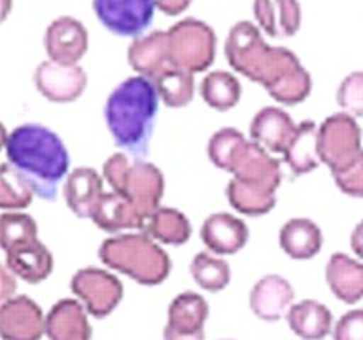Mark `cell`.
Returning a JSON list of instances; mask_svg holds the SVG:
<instances>
[{"mask_svg":"<svg viewBox=\"0 0 363 340\" xmlns=\"http://www.w3.org/2000/svg\"><path fill=\"white\" fill-rule=\"evenodd\" d=\"M225 59L235 72L259 84L284 106H297L308 98L312 78L294 51L272 47L259 27L250 21L235 23L227 34Z\"/></svg>","mask_w":363,"mask_h":340,"instance_id":"obj_1","label":"cell"},{"mask_svg":"<svg viewBox=\"0 0 363 340\" xmlns=\"http://www.w3.org/2000/svg\"><path fill=\"white\" fill-rule=\"evenodd\" d=\"M8 163L33 186L36 197L55 200L59 183L67 180L70 155L61 136L38 123L19 125L4 130Z\"/></svg>","mask_w":363,"mask_h":340,"instance_id":"obj_2","label":"cell"},{"mask_svg":"<svg viewBox=\"0 0 363 340\" xmlns=\"http://www.w3.org/2000/svg\"><path fill=\"white\" fill-rule=\"evenodd\" d=\"M159 101L155 85L144 76L127 78L106 98L104 119L108 130L113 142L136 159L147 152Z\"/></svg>","mask_w":363,"mask_h":340,"instance_id":"obj_3","label":"cell"},{"mask_svg":"<svg viewBox=\"0 0 363 340\" xmlns=\"http://www.w3.org/2000/svg\"><path fill=\"white\" fill-rule=\"evenodd\" d=\"M99 259L108 268L147 288L163 283L172 268L169 254L144 231L106 238L99 248Z\"/></svg>","mask_w":363,"mask_h":340,"instance_id":"obj_4","label":"cell"},{"mask_svg":"<svg viewBox=\"0 0 363 340\" xmlns=\"http://www.w3.org/2000/svg\"><path fill=\"white\" fill-rule=\"evenodd\" d=\"M170 64L187 72H204L216 59V33L195 17L182 19L169 28Z\"/></svg>","mask_w":363,"mask_h":340,"instance_id":"obj_5","label":"cell"},{"mask_svg":"<svg viewBox=\"0 0 363 340\" xmlns=\"http://www.w3.org/2000/svg\"><path fill=\"white\" fill-rule=\"evenodd\" d=\"M362 153V129L354 115L340 112L323 119L320 125V157L331 174H340Z\"/></svg>","mask_w":363,"mask_h":340,"instance_id":"obj_6","label":"cell"},{"mask_svg":"<svg viewBox=\"0 0 363 340\" xmlns=\"http://www.w3.org/2000/svg\"><path fill=\"white\" fill-rule=\"evenodd\" d=\"M70 289L84 305L87 314L96 319L110 316L123 299V283L116 274L99 266L79 268L70 280Z\"/></svg>","mask_w":363,"mask_h":340,"instance_id":"obj_7","label":"cell"},{"mask_svg":"<svg viewBox=\"0 0 363 340\" xmlns=\"http://www.w3.org/2000/svg\"><path fill=\"white\" fill-rule=\"evenodd\" d=\"M155 8L153 0H93L102 27L127 38H138L150 27Z\"/></svg>","mask_w":363,"mask_h":340,"instance_id":"obj_8","label":"cell"},{"mask_svg":"<svg viewBox=\"0 0 363 340\" xmlns=\"http://www.w3.org/2000/svg\"><path fill=\"white\" fill-rule=\"evenodd\" d=\"M118 193L123 195L146 221L161 206L164 193L163 172L153 163L135 159L130 161Z\"/></svg>","mask_w":363,"mask_h":340,"instance_id":"obj_9","label":"cell"},{"mask_svg":"<svg viewBox=\"0 0 363 340\" xmlns=\"http://www.w3.org/2000/svg\"><path fill=\"white\" fill-rule=\"evenodd\" d=\"M229 174L233 176V180L240 181L244 186L274 193V195L282 183L280 163L272 157V153H269L265 147H261L255 142L244 144L229 170Z\"/></svg>","mask_w":363,"mask_h":340,"instance_id":"obj_10","label":"cell"},{"mask_svg":"<svg viewBox=\"0 0 363 340\" xmlns=\"http://www.w3.org/2000/svg\"><path fill=\"white\" fill-rule=\"evenodd\" d=\"M208 312V302L197 291L176 295L167 312L163 340H204Z\"/></svg>","mask_w":363,"mask_h":340,"instance_id":"obj_11","label":"cell"},{"mask_svg":"<svg viewBox=\"0 0 363 340\" xmlns=\"http://www.w3.org/2000/svg\"><path fill=\"white\" fill-rule=\"evenodd\" d=\"M34 85L45 101L68 104L84 95L87 87V74L79 64L67 67L59 62L44 61L34 70Z\"/></svg>","mask_w":363,"mask_h":340,"instance_id":"obj_12","label":"cell"},{"mask_svg":"<svg viewBox=\"0 0 363 340\" xmlns=\"http://www.w3.org/2000/svg\"><path fill=\"white\" fill-rule=\"evenodd\" d=\"M45 334V316L40 305L27 295L2 300L0 336L2 340H40Z\"/></svg>","mask_w":363,"mask_h":340,"instance_id":"obj_13","label":"cell"},{"mask_svg":"<svg viewBox=\"0 0 363 340\" xmlns=\"http://www.w3.org/2000/svg\"><path fill=\"white\" fill-rule=\"evenodd\" d=\"M44 47L45 53L50 55V61L74 67L87 53L89 34H87L84 23L76 17H57L45 30Z\"/></svg>","mask_w":363,"mask_h":340,"instance_id":"obj_14","label":"cell"},{"mask_svg":"<svg viewBox=\"0 0 363 340\" xmlns=\"http://www.w3.org/2000/svg\"><path fill=\"white\" fill-rule=\"evenodd\" d=\"M294 285L280 274H265L250 291V310L263 322H280L294 306Z\"/></svg>","mask_w":363,"mask_h":340,"instance_id":"obj_15","label":"cell"},{"mask_svg":"<svg viewBox=\"0 0 363 340\" xmlns=\"http://www.w3.org/2000/svg\"><path fill=\"white\" fill-rule=\"evenodd\" d=\"M102 178L95 169L91 166H78L74 169L65 180L62 195L65 203L72 214L82 220H93L102 197H104Z\"/></svg>","mask_w":363,"mask_h":340,"instance_id":"obj_16","label":"cell"},{"mask_svg":"<svg viewBox=\"0 0 363 340\" xmlns=\"http://www.w3.org/2000/svg\"><path fill=\"white\" fill-rule=\"evenodd\" d=\"M297 125L286 110L277 106L261 108L250 123L252 142L265 147L269 153H282L288 149Z\"/></svg>","mask_w":363,"mask_h":340,"instance_id":"obj_17","label":"cell"},{"mask_svg":"<svg viewBox=\"0 0 363 340\" xmlns=\"http://www.w3.org/2000/svg\"><path fill=\"white\" fill-rule=\"evenodd\" d=\"M201 238L212 254L223 257L238 254L248 242L250 231L240 217L227 212H218L204 220Z\"/></svg>","mask_w":363,"mask_h":340,"instance_id":"obj_18","label":"cell"},{"mask_svg":"<svg viewBox=\"0 0 363 340\" xmlns=\"http://www.w3.org/2000/svg\"><path fill=\"white\" fill-rule=\"evenodd\" d=\"M89 314L78 299H61L45 316V334L50 340H93Z\"/></svg>","mask_w":363,"mask_h":340,"instance_id":"obj_19","label":"cell"},{"mask_svg":"<svg viewBox=\"0 0 363 340\" xmlns=\"http://www.w3.org/2000/svg\"><path fill=\"white\" fill-rule=\"evenodd\" d=\"M127 61L138 76L147 79L155 78L170 64L169 33L153 30L133 40L127 50Z\"/></svg>","mask_w":363,"mask_h":340,"instance_id":"obj_20","label":"cell"},{"mask_svg":"<svg viewBox=\"0 0 363 340\" xmlns=\"http://www.w3.org/2000/svg\"><path fill=\"white\" fill-rule=\"evenodd\" d=\"M325 282L340 302L356 305L363 299V261L333 254L325 266Z\"/></svg>","mask_w":363,"mask_h":340,"instance_id":"obj_21","label":"cell"},{"mask_svg":"<svg viewBox=\"0 0 363 340\" xmlns=\"http://www.w3.org/2000/svg\"><path fill=\"white\" fill-rule=\"evenodd\" d=\"M257 27L272 38H289L301 27L299 0H254Z\"/></svg>","mask_w":363,"mask_h":340,"instance_id":"obj_22","label":"cell"},{"mask_svg":"<svg viewBox=\"0 0 363 340\" xmlns=\"http://www.w3.org/2000/svg\"><path fill=\"white\" fill-rule=\"evenodd\" d=\"M4 265L23 282L42 283L53 272V255L40 240L4 251Z\"/></svg>","mask_w":363,"mask_h":340,"instance_id":"obj_23","label":"cell"},{"mask_svg":"<svg viewBox=\"0 0 363 340\" xmlns=\"http://www.w3.org/2000/svg\"><path fill=\"white\" fill-rule=\"evenodd\" d=\"M280 248L295 261H308L320 254L323 246L322 229L308 217H291L278 234Z\"/></svg>","mask_w":363,"mask_h":340,"instance_id":"obj_24","label":"cell"},{"mask_svg":"<svg viewBox=\"0 0 363 340\" xmlns=\"http://www.w3.org/2000/svg\"><path fill=\"white\" fill-rule=\"evenodd\" d=\"M286 319L289 329L303 340H323L335 327L331 310L314 299L295 302L289 308Z\"/></svg>","mask_w":363,"mask_h":340,"instance_id":"obj_25","label":"cell"},{"mask_svg":"<svg viewBox=\"0 0 363 340\" xmlns=\"http://www.w3.org/2000/svg\"><path fill=\"white\" fill-rule=\"evenodd\" d=\"M284 163L288 164L294 176L311 174L322 163L320 157V125L314 121H303L297 125L288 149L284 152Z\"/></svg>","mask_w":363,"mask_h":340,"instance_id":"obj_26","label":"cell"},{"mask_svg":"<svg viewBox=\"0 0 363 340\" xmlns=\"http://www.w3.org/2000/svg\"><path fill=\"white\" fill-rule=\"evenodd\" d=\"M93 223L101 231L118 234L123 231H142L144 217L123 195L108 191L104 193V197L93 215Z\"/></svg>","mask_w":363,"mask_h":340,"instance_id":"obj_27","label":"cell"},{"mask_svg":"<svg viewBox=\"0 0 363 340\" xmlns=\"http://www.w3.org/2000/svg\"><path fill=\"white\" fill-rule=\"evenodd\" d=\"M142 231L159 244L182 246L191 238V223L184 212L170 206H159L146 221Z\"/></svg>","mask_w":363,"mask_h":340,"instance_id":"obj_28","label":"cell"},{"mask_svg":"<svg viewBox=\"0 0 363 340\" xmlns=\"http://www.w3.org/2000/svg\"><path fill=\"white\" fill-rule=\"evenodd\" d=\"M152 81L157 89L159 98L164 102V106L184 108L195 96V78L191 72H187L184 68L169 64Z\"/></svg>","mask_w":363,"mask_h":340,"instance_id":"obj_29","label":"cell"},{"mask_svg":"<svg viewBox=\"0 0 363 340\" xmlns=\"http://www.w3.org/2000/svg\"><path fill=\"white\" fill-rule=\"evenodd\" d=\"M201 96L206 102V106L218 112H227L238 104L242 96V87L237 76L225 70H214L206 74V78L201 84Z\"/></svg>","mask_w":363,"mask_h":340,"instance_id":"obj_30","label":"cell"},{"mask_svg":"<svg viewBox=\"0 0 363 340\" xmlns=\"http://www.w3.org/2000/svg\"><path fill=\"white\" fill-rule=\"evenodd\" d=\"M189 272H191V278L199 288L208 291V293H218L231 282L229 263L212 251H201V254L195 255L191 259V265H189Z\"/></svg>","mask_w":363,"mask_h":340,"instance_id":"obj_31","label":"cell"},{"mask_svg":"<svg viewBox=\"0 0 363 340\" xmlns=\"http://www.w3.org/2000/svg\"><path fill=\"white\" fill-rule=\"evenodd\" d=\"M225 197L233 210L242 215H265L277 206L274 193L261 191L255 187L244 186L237 180H229L225 189Z\"/></svg>","mask_w":363,"mask_h":340,"instance_id":"obj_32","label":"cell"},{"mask_svg":"<svg viewBox=\"0 0 363 340\" xmlns=\"http://www.w3.org/2000/svg\"><path fill=\"white\" fill-rule=\"evenodd\" d=\"M34 189L8 161L0 166V208L6 212H19L30 206Z\"/></svg>","mask_w":363,"mask_h":340,"instance_id":"obj_33","label":"cell"},{"mask_svg":"<svg viewBox=\"0 0 363 340\" xmlns=\"http://www.w3.org/2000/svg\"><path fill=\"white\" fill-rule=\"evenodd\" d=\"M38 240V225L34 217L21 212H4L0 217V246L4 251Z\"/></svg>","mask_w":363,"mask_h":340,"instance_id":"obj_34","label":"cell"},{"mask_svg":"<svg viewBox=\"0 0 363 340\" xmlns=\"http://www.w3.org/2000/svg\"><path fill=\"white\" fill-rule=\"evenodd\" d=\"M246 142H248L246 136L235 127H223V129L216 130L214 135L210 136L208 146H206L210 163L216 164L218 169L229 172L238 152L242 149Z\"/></svg>","mask_w":363,"mask_h":340,"instance_id":"obj_35","label":"cell"},{"mask_svg":"<svg viewBox=\"0 0 363 340\" xmlns=\"http://www.w3.org/2000/svg\"><path fill=\"white\" fill-rule=\"evenodd\" d=\"M337 102L342 112L363 118V70L348 74L337 89Z\"/></svg>","mask_w":363,"mask_h":340,"instance_id":"obj_36","label":"cell"},{"mask_svg":"<svg viewBox=\"0 0 363 340\" xmlns=\"http://www.w3.org/2000/svg\"><path fill=\"white\" fill-rule=\"evenodd\" d=\"M340 191L354 198H363V153L340 174L333 176Z\"/></svg>","mask_w":363,"mask_h":340,"instance_id":"obj_37","label":"cell"},{"mask_svg":"<svg viewBox=\"0 0 363 340\" xmlns=\"http://www.w3.org/2000/svg\"><path fill=\"white\" fill-rule=\"evenodd\" d=\"M333 340H363V308H354L339 317L333 327Z\"/></svg>","mask_w":363,"mask_h":340,"instance_id":"obj_38","label":"cell"},{"mask_svg":"<svg viewBox=\"0 0 363 340\" xmlns=\"http://www.w3.org/2000/svg\"><path fill=\"white\" fill-rule=\"evenodd\" d=\"M130 157L127 153H113L106 159V163L102 164V178L106 180V183L110 186L113 193L119 191V187L123 183L125 172L129 169Z\"/></svg>","mask_w":363,"mask_h":340,"instance_id":"obj_39","label":"cell"},{"mask_svg":"<svg viewBox=\"0 0 363 340\" xmlns=\"http://www.w3.org/2000/svg\"><path fill=\"white\" fill-rule=\"evenodd\" d=\"M0 278H2V291H0V297L2 300H8L11 297H16L17 291V282H16V274L8 268L6 265H2V271H0Z\"/></svg>","mask_w":363,"mask_h":340,"instance_id":"obj_40","label":"cell"},{"mask_svg":"<svg viewBox=\"0 0 363 340\" xmlns=\"http://www.w3.org/2000/svg\"><path fill=\"white\" fill-rule=\"evenodd\" d=\"M157 10H161L167 16H180L191 4V0H153Z\"/></svg>","mask_w":363,"mask_h":340,"instance_id":"obj_41","label":"cell"},{"mask_svg":"<svg viewBox=\"0 0 363 340\" xmlns=\"http://www.w3.org/2000/svg\"><path fill=\"white\" fill-rule=\"evenodd\" d=\"M350 248L357 259L363 261V220L354 227L350 234Z\"/></svg>","mask_w":363,"mask_h":340,"instance_id":"obj_42","label":"cell"},{"mask_svg":"<svg viewBox=\"0 0 363 340\" xmlns=\"http://www.w3.org/2000/svg\"><path fill=\"white\" fill-rule=\"evenodd\" d=\"M8 10H10V0H4V17L8 16Z\"/></svg>","mask_w":363,"mask_h":340,"instance_id":"obj_43","label":"cell"},{"mask_svg":"<svg viewBox=\"0 0 363 340\" xmlns=\"http://www.w3.org/2000/svg\"><path fill=\"white\" fill-rule=\"evenodd\" d=\"M220 340H231V339H220Z\"/></svg>","mask_w":363,"mask_h":340,"instance_id":"obj_44","label":"cell"}]
</instances>
